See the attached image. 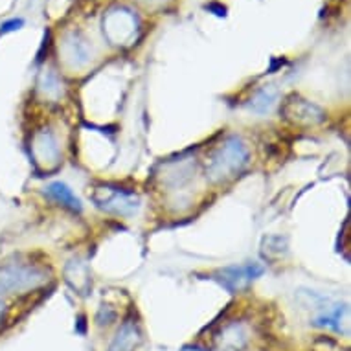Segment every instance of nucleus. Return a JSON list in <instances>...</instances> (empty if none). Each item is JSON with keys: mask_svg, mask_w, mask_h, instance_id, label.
Here are the masks:
<instances>
[{"mask_svg": "<svg viewBox=\"0 0 351 351\" xmlns=\"http://www.w3.org/2000/svg\"><path fill=\"white\" fill-rule=\"evenodd\" d=\"M248 342L247 329L241 324H232L219 337V348L223 351H241Z\"/></svg>", "mask_w": 351, "mask_h": 351, "instance_id": "9", "label": "nucleus"}, {"mask_svg": "<svg viewBox=\"0 0 351 351\" xmlns=\"http://www.w3.org/2000/svg\"><path fill=\"white\" fill-rule=\"evenodd\" d=\"M47 282V274L34 265H10L0 271V293L23 294Z\"/></svg>", "mask_w": 351, "mask_h": 351, "instance_id": "2", "label": "nucleus"}, {"mask_svg": "<svg viewBox=\"0 0 351 351\" xmlns=\"http://www.w3.org/2000/svg\"><path fill=\"white\" fill-rule=\"evenodd\" d=\"M4 315H6V305H4V302L0 300V324H2V320H4Z\"/></svg>", "mask_w": 351, "mask_h": 351, "instance_id": "16", "label": "nucleus"}, {"mask_svg": "<svg viewBox=\"0 0 351 351\" xmlns=\"http://www.w3.org/2000/svg\"><path fill=\"white\" fill-rule=\"evenodd\" d=\"M75 278H77V282L72 285V287L75 289V291H80L81 294H86V291H88V287H90V274H88V269H86V265H83V263H70L69 267H66V280L69 282H74Z\"/></svg>", "mask_w": 351, "mask_h": 351, "instance_id": "11", "label": "nucleus"}, {"mask_svg": "<svg viewBox=\"0 0 351 351\" xmlns=\"http://www.w3.org/2000/svg\"><path fill=\"white\" fill-rule=\"evenodd\" d=\"M69 58L70 63L72 64H83L86 63V59H88V52H86V45L85 40H77V39H69Z\"/></svg>", "mask_w": 351, "mask_h": 351, "instance_id": "13", "label": "nucleus"}, {"mask_svg": "<svg viewBox=\"0 0 351 351\" xmlns=\"http://www.w3.org/2000/svg\"><path fill=\"white\" fill-rule=\"evenodd\" d=\"M40 90L43 94L47 96V98H59V94H61V83L52 72H47V74H43L40 77Z\"/></svg>", "mask_w": 351, "mask_h": 351, "instance_id": "14", "label": "nucleus"}, {"mask_svg": "<svg viewBox=\"0 0 351 351\" xmlns=\"http://www.w3.org/2000/svg\"><path fill=\"white\" fill-rule=\"evenodd\" d=\"M186 351H204V350H199V348H191V350H186Z\"/></svg>", "mask_w": 351, "mask_h": 351, "instance_id": "17", "label": "nucleus"}, {"mask_svg": "<svg viewBox=\"0 0 351 351\" xmlns=\"http://www.w3.org/2000/svg\"><path fill=\"white\" fill-rule=\"evenodd\" d=\"M24 24L23 19H13V21H8L0 26V34H8V32H13V29H19Z\"/></svg>", "mask_w": 351, "mask_h": 351, "instance_id": "15", "label": "nucleus"}, {"mask_svg": "<svg viewBox=\"0 0 351 351\" xmlns=\"http://www.w3.org/2000/svg\"><path fill=\"white\" fill-rule=\"evenodd\" d=\"M276 90L271 88V86H267V88H263L261 93H258V96L252 99L250 109L259 112V114H265V112H269V110L274 107V104H276Z\"/></svg>", "mask_w": 351, "mask_h": 351, "instance_id": "12", "label": "nucleus"}, {"mask_svg": "<svg viewBox=\"0 0 351 351\" xmlns=\"http://www.w3.org/2000/svg\"><path fill=\"white\" fill-rule=\"evenodd\" d=\"M34 155L40 166L53 167L59 162V145L50 131H43L34 140Z\"/></svg>", "mask_w": 351, "mask_h": 351, "instance_id": "7", "label": "nucleus"}, {"mask_svg": "<svg viewBox=\"0 0 351 351\" xmlns=\"http://www.w3.org/2000/svg\"><path fill=\"white\" fill-rule=\"evenodd\" d=\"M136 19L125 10L110 12L109 17L104 21V34L112 45H129L136 37Z\"/></svg>", "mask_w": 351, "mask_h": 351, "instance_id": "4", "label": "nucleus"}, {"mask_svg": "<svg viewBox=\"0 0 351 351\" xmlns=\"http://www.w3.org/2000/svg\"><path fill=\"white\" fill-rule=\"evenodd\" d=\"M96 206L105 210V212L121 215V217H131L138 212L140 201L138 197L129 191L118 190V188H109V186H101L94 191L93 195Z\"/></svg>", "mask_w": 351, "mask_h": 351, "instance_id": "3", "label": "nucleus"}, {"mask_svg": "<svg viewBox=\"0 0 351 351\" xmlns=\"http://www.w3.org/2000/svg\"><path fill=\"white\" fill-rule=\"evenodd\" d=\"M283 112L287 116L289 120L298 121V123H320L324 121V112L318 109L317 105H313L307 99H302L298 96H293L291 99L285 101L283 105Z\"/></svg>", "mask_w": 351, "mask_h": 351, "instance_id": "6", "label": "nucleus"}, {"mask_svg": "<svg viewBox=\"0 0 351 351\" xmlns=\"http://www.w3.org/2000/svg\"><path fill=\"white\" fill-rule=\"evenodd\" d=\"M140 342H142V335L138 326L134 322H125L110 342L109 351H134Z\"/></svg>", "mask_w": 351, "mask_h": 351, "instance_id": "8", "label": "nucleus"}, {"mask_svg": "<svg viewBox=\"0 0 351 351\" xmlns=\"http://www.w3.org/2000/svg\"><path fill=\"white\" fill-rule=\"evenodd\" d=\"M261 274H263V267L259 263H247V265L226 267L223 271H219L217 280L230 293H237V291L247 287L248 283H252Z\"/></svg>", "mask_w": 351, "mask_h": 351, "instance_id": "5", "label": "nucleus"}, {"mask_svg": "<svg viewBox=\"0 0 351 351\" xmlns=\"http://www.w3.org/2000/svg\"><path fill=\"white\" fill-rule=\"evenodd\" d=\"M47 193L52 197L53 201L61 202L63 206L70 208L72 212H81V210H83L80 199H77L74 191L70 190L66 184H63V182H52V184L47 188Z\"/></svg>", "mask_w": 351, "mask_h": 351, "instance_id": "10", "label": "nucleus"}, {"mask_svg": "<svg viewBox=\"0 0 351 351\" xmlns=\"http://www.w3.org/2000/svg\"><path fill=\"white\" fill-rule=\"evenodd\" d=\"M247 145L239 136H230L210 156L206 164V177L212 182H225L239 175L247 167Z\"/></svg>", "mask_w": 351, "mask_h": 351, "instance_id": "1", "label": "nucleus"}]
</instances>
